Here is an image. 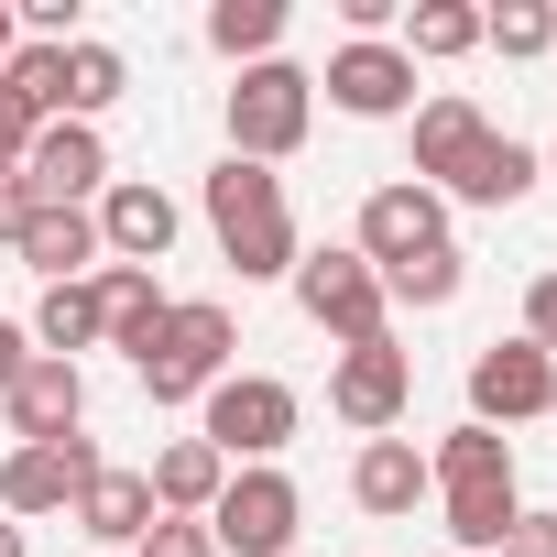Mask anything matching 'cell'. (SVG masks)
<instances>
[{"instance_id": "5", "label": "cell", "mask_w": 557, "mask_h": 557, "mask_svg": "<svg viewBox=\"0 0 557 557\" xmlns=\"http://www.w3.org/2000/svg\"><path fill=\"white\" fill-rule=\"evenodd\" d=\"M285 285H296V307L339 339V350H361V339H394V296H383V273L350 251V240H318L296 273H285Z\"/></svg>"}, {"instance_id": "12", "label": "cell", "mask_w": 557, "mask_h": 557, "mask_svg": "<svg viewBox=\"0 0 557 557\" xmlns=\"http://www.w3.org/2000/svg\"><path fill=\"white\" fill-rule=\"evenodd\" d=\"M88 219H99V262H143V273H153V262L175 251V230H186V208H175L153 175H110Z\"/></svg>"}, {"instance_id": "20", "label": "cell", "mask_w": 557, "mask_h": 557, "mask_svg": "<svg viewBox=\"0 0 557 557\" xmlns=\"http://www.w3.org/2000/svg\"><path fill=\"white\" fill-rule=\"evenodd\" d=\"M12 251L45 273V285H88V273H99V219L88 208H34V230Z\"/></svg>"}, {"instance_id": "31", "label": "cell", "mask_w": 557, "mask_h": 557, "mask_svg": "<svg viewBox=\"0 0 557 557\" xmlns=\"http://www.w3.org/2000/svg\"><path fill=\"white\" fill-rule=\"evenodd\" d=\"M513 339H535L546 361H557V273H535V285H524V329Z\"/></svg>"}, {"instance_id": "25", "label": "cell", "mask_w": 557, "mask_h": 557, "mask_svg": "<svg viewBox=\"0 0 557 557\" xmlns=\"http://www.w3.org/2000/svg\"><path fill=\"white\" fill-rule=\"evenodd\" d=\"M208 45L230 66H262L273 45H285V0H208Z\"/></svg>"}, {"instance_id": "18", "label": "cell", "mask_w": 557, "mask_h": 557, "mask_svg": "<svg viewBox=\"0 0 557 557\" xmlns=\"http://www.w3.org/2000/svg\"><path fill=\"white\" fill-rule=\"evenodd\" d=\"M143 481H153V513H186V524H208V503L230 492V459H219L208 437H164Z\"/></svg>"}, {"instance_id": "29", "label": "cell", "mask_w": 557, "mask_h": 557, "mask_svg": "<svg viewBox=\"0 0 557 557\" xmlns=\"http://www.w3.org/2000/svg\"><path fill=\"white\" fill-rule=\"evenodd\" d=\"M481 45H503L513 66L524 55H557V0H503V12H481Z\"/></svg>"}, {"instance_id": "14", "label": "cell", "mask_w": 557, "mask_h": 557, "mask_svg": "<svg viewBox=\"0 0 557 557\" xmlns=\"http://www.w3.org/2000/svg\"><path fill=\"white\" fill-rule=\"evenodd\" d=\"M318 88H329V110H350V121H405V110H416V66H405V45H339Z\"/></svg>"}, {"instance_id": "3", "label": "cell", "mask_w": 557, "mask_h": 557, "mask_svg": "<svg viewBox=\"0 0 557 557\" xmlns=\"http://www.w3.org/2000/svg\"><path fill=\"white\" fill-rule=\"evenodd\" d=\"M219 121H230V153H240V164H285V153L307 143V121H318V77H307L296 55H262V66L230 77Z\"/></svg>"}, {"instance_id": "23", "label": "cell", "mask_w": 557, "mask_h": 557, "mask_svg": "<svg viewBox=\"0 0 557 557\" xmlns=\"http://www.w3.org/2000/svg\"><path fill=\"white\" fill-rule=\"evenodd\" d=\"M394 45H405V66H459V55H481V12L470 0H405Z\"/></svg>"}, {"instance_id": "30", "label": "cell", "mask_w": 557, "mask_h": 557, "mask_svg": "<svg viewBox=\"0 0 557 557\" xmlns=\"http://www.w3.org/2000/svg\"><path fill=\"white\" fill-rule=\"evenodd\" d=\"M132 557H219V546H208V524H186V513H153V535H143Z\"/></svg>"}, {"instance_id": "33", "label": "cell", "mask_w": 557, "mask_h": 557, "mask_svg": "<svg viewBox=\"0 0 557 557\" xmlns=\"http://www.w3.org/2000/svg\"><path fill=\"white\" fill-rule=\"evenodd\" d=\"M492 557H557V513H513V535Z\"/></svg>"}, {"instance_id": "15", "label": "cell", "mask_w": 557, "mask_h": 557, "mask_svg": "<svg viewBox=\"0 0 557 557\" xmlns=\"http://www.w3.org/2000/svg\"><path fill=\"white\" fill-rule=\"evenodd\" d=\"M88 296H99V350H132V361H143V350L164 339V318H175V296L153 285L143 262H99Z\"/></svg>"}, {"instance_id": "13", "label": "cell", "mask_w": 557, "mask_h": 557, "mask_svg": "<svg viewBox=\"0 0 557 557\" xmlns=\"http://www.w3.org/2000/svg\"><path fill=\"white\" fill-rule=\"evenodd\" d=\"M0 416H12V448H55V437H77L88 426V372L77 361H23V383L0 394Z\"/></svg>"}, {"instance_id": "9", "label": "cell", "mask_w": 557, "mask_h": 557, "mask_svg": "<svg viewBox=\"0 0 557 557\" xmlns=\"http://www.w3.org/2000/svg\"><path fill=\"white\" fill-rule=\"evenodd\" d=\"M99 470H110V459H99L88 426L55 437V448H12V459H0V513H12V524H34V513H77V492H88Z\"/></svg>"}, {"instance_id": "17", "label": "cell", "mask_w": 557, "mask_h": 557, "mask_svg": "<svg viewBox=\"0 0 557 557\" xmlns=\"http://www.w3.org/2000/svg\"><path fill=\"white\" fill-rule=\"evenodd\" d=\"M350 503L361 513H416V503H437V481H426V448L416 437H361V459H350Z\"/></svg>"}, {"instance_id": "38", "label": "cell", "mask_w": 557, "mask_h": 557, "mask_svg": "<svg viewBox=\"0 0 557 557\" xmlns=\"http://www.w3.org/2000/svg\"><path fill=\"white\" fill-rule=\"evenodd\" d=\"M535 164H546V175H557V143H546V153H535Z\"/></svg>"}, {"instance_id": "19", "label": "cell", "mask_w": 557, "mask_h": 557, "mask_svg": "<svg viewBox=\"0 0 557 557\" xmlns=\"http://www.w3.org/2000/svg\"><path fill=\"white\" fill-rule=\"evenodd\" d=\"M77 535H99L110 557H132V546L153 535V481H143V470H99V481L77 492Z\"/></svg>"}, {"instance_id": "11", "label": "cell", "mask_w": 557, "mask_h": 557, "mask_svg": "<svg viewBox=\"0 0 557 557\" xmlns=\"http://www.w3.org/2000/svg\"><path fill=\"white\" fill-rule=\"evenodd\" d=\"M99 186H110L99 121H45L34 153H23V197H34V208H99Z\"/></svg>"}, {"instance_id": "24", "label": "cell", "mask_w": 557, "mask_h": 557, "mask_svg": "<svg viewBox=\"0 0 557 557\" xmlns=\"http://www.w3.org/2000/svg\"><path fill=\"white\" fill-rule=\"evenodd\" d=\"M459 285H470V251H459V240H437V251H416V262H394V273H383V296H394V307H416V318L459 307Z\"/></svg>"}, {"instance_id": "28", "label": "cell", "mask_w": 557, "mask_h": 557, "mask_svg": "<svg viewBox=\"0 0 557 557\" xmlns=\"http://www.w3.org/2000/svg\"><path fill=\"white\" fill-rule=\"evenodd\" d=\"M426 481L448 492V481H513V437H492V426H448L437 448H426Z\"/></svg>"}, {"instance_id": "6", "label": "cell", "mask_w": 557, "mask_h": 557, "mask_svg": "<svg viewBox=\"0 0 557 557\" xmlns=\"http://www.w3.org/2000/svg\"><path fill=\"white\" fill-rule=\"evenodd\" d=\"M307 524V492L285 470H230V492L208 503V546L219 557H285Z\"/></svg>"}, {"instance_id": "2", "label": "cell", "mask_w": 557, "mask_h": 557, "mask_svg": "<svg viewBox=\"0 0 557 557\" xmlns=\"http://www.w3.org/2000/svg\"><path fill=\"white\" fill-rule=\"evenodd\" d=\"M296 426H307V405H296V383H273V372H219L197 394V437L230 470H273V459L296 448Z\"/></svg>"}, {"instance_id": "1", "label": "cell", "mask_w": 557, "mask_h": 557, "mask_svg": "<svg viewBox=\"0 0 557 557\" xmlns=\"http://www.w3.org/2000/svg\"><path fill=\"white\" fill-rule=\"evenodd\" d=\"M208 230H219V251H230L240 285H285V273L307 262L296 208H285V175H273V164H240V153L208 164Z\"/></svg>"}, {"instance_id": "35", "label": "cell", "mask_w": 557, "mask_h": 557, "mask_svg": "<svg viewBox=\"0 0 557 557\" xmlns=\"http://www.w3.org/2000/svg\"><path fill=\"white\" fill-rule=\"evenodd\" d=\"M23 361H34V329H12V318H0V394L23 383Z\"/></svg>"}, {"instance_id": "27", "label": "cell", "mask_w": 557, "mask_h": 557, "mask_svg": "<svg viewBox=\"0 0 557 557\" xmlns=\"http://www.w3.org/2000/svg\"><path fill=\"white\" fill-rule=\"evenodd\" d=\"M34 350H45V361L99 350V296H88V285H45V307H34Z\"/></svg>"}, {"instance_id": "10", "label": "cell", "mask_w": 557, "mask_h": 557, "mask_svg": "<svg viewBox=\"0 0 557 557\" xmlns=\"http://www.w3.org/2000/svg\"><path fill=\"white\" fill-rule=\"evenodd\" d=\"M437 240H448V197H437V186L394 175V186H372V197H361L350 251H361L372 273H394V262H416V251H437Z\"/></svg>"}, {"instance_id": "7", "label": "cell", "mask_w": 557, "mask_h": 557, "mask_svg": "<svg viewBox=\"0 0 557 557\" xmlns=\"http://www.w3.org/2000/svg\"><path fill=\"white\" fill-rule=\"evenodd\" d=\"M535 416H557V361L535 350V339H492V350H470V426H535Z\"/></svg>"}, {"instance_id": "34", "label": "cell", "mask_w": 557, "mask_h": 557, "mask_svg": "<svg viewBox=\"0 0 557 557\" xmlns=\"http://www.w3.org/2000/svg\"><path fill=\"white\" fill-rule=\"evenodd\" d=\"M23 230H34V197H23V175H0V251H12Z\"/></svg>"}, {"instance_id": "22", "label": "cell", "mask_w": 557, "mask_h": 557, "mask_svg": "<svg viewBox=\"0 0 557 557\" xmlns=\"http://www.w3.org/2000/svg\"><path fill=\"white\" fill-rule=\"evenodd\" d=\"M535 186H546V164H535V143H513V132H492V143H481V153L459 164V186H448V197H459V208H513V197H535Z\"/></svg>"}, {"instance_id": "32", "label": "cell", "mask_w": 557, "mask_h": 557, "mask_svg": "<svg viewBox=\"0 0 557 557\" xmlns=\"http://www.w3.org/2000/svg\"><path fill=\"white\" fill-rule=\"evenodd\" d=\"M34 132H45V121H34V110H23L12 88H0V175H23V153H34Z\"/></svg>"}, {"instance_id": "37", "label": "cell", "mask_w": 557, "mask_h": 557, "mask_svg": "<svg viewBox=\"0 0 557 557\" xmlns=\"http://www.w3.org/2000/svg\"><path fill=\"white\" fill-rule=\"evenodd\" d=\"M12 45H23V23H12V0H0V66H12Z\"/></svg>"}, {"instance_id": "36", "label": "cell", "mask_w": 557, "mask_h": 557, "mask_svg": "<svg viewBox=\"0 0 557 557\" xmlns=\"http://www.w3.org/2000/svg\"><path fill=\"white\" fill-rule=\"evenodd\" d=\"M0 557H34V535H23V524H12V513H0Z\"/></svg>"}, {"instance_id": "4", "label": "cell", "mask_w": 557, "mask_h": 557, "mask_svg": "<svg viewBox=\"0 0 557 557\" xmlns=\"http://www.w3.org/2000/svg\"><path fill=\"white\" fill-rule=\"evenodd\" d=\"M230 350H240V318H230L219 296H175L164 339H153L132 372H143V394H153V405H197V394L230 372Z\"/></svg>"}, {"instance_id": "26", "label": "cell", "mask_w": 557, "mask_h": 557, "mask_svg": "<svg viewBox=\"0 0 557 557\" xmlns=\"http://www.w3.org/2000/svg\"><path fill=\"white\" fill-rule=\"evenodd\" d=\"M121 88H132V55L99 45V34H77V45H66V121H99Z\"/></svg>"}, {"instance_id": "16", "label": "cell", "mask_w": 557, "mask_h": 557, "mask_svg": "<svg viewBox=\"0 0 557 557\" xmlns=\"http://www.w3.org/2000/svg\"><path fill=\"white\" fill-rule=\"evenodd\" d=\"M492 143V121H481V99H459V88H437V99H416V186H459V164Z\"/></svg>"}, {"instance_id": "21", "label": "cell", "mask_w": 557, "mask_h": 557, "mask_svg": "<svg viewBox=\"0 0 557 557\" xmlns=\"http://www.w3.org/2000/svg\"><path fill=\"white\" fill-rule=\"evenodd\" d=\"M513 513H524L513 481H448V492H437V524H448L459 557H492V546L513 535Z\"/></svg>"}, {"instance_id": "8", "label": "cell", "mask_w": 557, "mask_h": 557, "mask_svg": "<svg viewBox=\"0 0 557 557\" xmlns=\"http://www.w3.org/2000/svg\"><path fill=\"white\" fill-rule=\"evenodd\" d=\"M405 405H416V361H405L394 339H361V350H339V361H329V416H339V426L394 437V426H405Z\"/></svg>"}]
</instances>
